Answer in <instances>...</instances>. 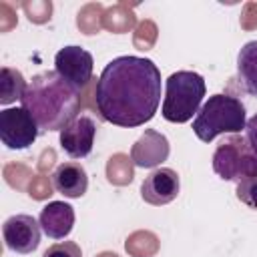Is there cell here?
I'll return each instance as SVG.
<instances>
[{
	"mask_svg": "<svg viewBox=\"0 0 257 257\" xmlns=\"http://www.w3.org/2000/svg\"><path fill=\"white\" fill-rule=\"evenodd\" d=\"M100 116L116 126L149 122L161 102V70L151 58L118 56L110 60L94 86Z\"/></svg>",
	"mask_w": 257,
	"mask_h": 257,
	"instance_id": "cell-1",
	"label": "cell"
},
{
	"mask_svg": "<svg viewBox=\"0 0 257 257\" xmlns=\"http://www.w3.org/2000/svg\"><path fill=\"white\" fill-rule=\"evenodd\" d=\"M80 102V92L52 70L32 76L22 96V106L42 131H62L68 126L78 116Z\"/></svg>",
	"mask_w": 257,
	"mask_h": 257,
	"instance_id": "cell-2",
	"label": "cell"
},
{
	"mask_svg": "<svg viewBox=\"0 0 257 257\" xmlns=\"http://www.w3.org/2000/svg\"><path fill=\"white\" fill-rule=\"evenodd\" d=\"M247 126L245 106L237 96L231 94H213L199 108L193 131L203 143H211L223 133H241Z\"/></svg>",
	"mask_w": 257,
	"mask_h": 257,
	"instance_id": "cell-3",
	"label": "cell"
},
{
	"mask_svg": "<svg viewBox=\"0 0 257 257\" xmlns=\"http://www.w3.org/2000/svg\"><path fill=\"white\" fill-rule=\"evenodd\" d=\"M205 96V80L193 70H177L167 78L163 116L169 122H187L199 112Z\"/></svg>",
	"mask_w": 257,
	"mask_h": 257,
	"instance_id": "cell-4",
	"label": "cell"
},
{
	"mask_svg": "<svg viewBox=\"0 0 257 257\" xmlns=\"http://www.w3.org/2000/svg\"><path fill=\"white\" fill-rule=\"evenodd\" d=\"M213 169L223 181H243L257 173V157L247 137L231 135L217 145L213 153Z\"/></svg>",
	"mask_w": 257,
	"mask_h": 257,
	"instance_id": "cell-5",
	"label": "cell"
},
{
	"mask_svg": "<svg viewBox=\"0 0 257 257\" xmlns=\"http://www.w3.org/2000/svg\"><path fill=\"white\" fill-rule=\"evenodd\" d=\"M54 72L82 92L92 80V54L80 46H64L54 56Z\"/></svg>",
	"mask_w": 257,
	"mask_h": 257,
	"instance_id": "cell-6",
	"label": "cell"
},
{
	"mask_svg": "<svg viewBox=\"0 0 257 257\" xmlns=\"http://www.w3.org/2000/svg\"><path fill=\"white\" fill-rule=\"evenodd\" d=\"M36 137L38 124L24 106L0 110V139L8 149H26Z\"/></svg>",
	"mask_w": 257,
	"mask_h": 257,
	"instance_id": "cell-7",
	"label": "cell"
},
{
	"mask_svg": "<svg viewBox=\"0 0 257 257\" xmlns=\"http://www.w3.org/2000/svg\"><path fill=\"white\" fill-rule=\"evenodd\" d=\"M4 243L14 253H32L40 243V223L30 215H12L2 225Z\"/></svg>",
	"mask_w": 257,
	"mask_h": 257,
	"instance_id": "cell-8",
	"label": "cell"
},
{
	"mask_svg": "<svg viewBox=\"0 0 257 257\" xmlns=\"http://www.w3.org/2000/svg\"><path fill=\"white\" fill-rule=\"evenodd\" d=\"M179 191H181L179 175L167 167L149 173V177L141 185V197L149 205H167L177 199Z\"/></svg>",
	"mask_w": 257,
	"mask_h": 257,
	"instance_id": "cell-9",
	"label": "cell"
},
{
	"mask_svg": "<svg viewBox=\"0 0 257 257\" xmlns=\"http://www.w3.org/2000/svg\"><path fill=\"white\" fill-rule=\"evenodd\" d=\"M94 135H96L94 120L88 114H80L60 131V145L68 157L84 159L92 151Z\"/></svg>",
	"mask_w": 257,
	"mask_h": 257,
	"instance_id": "cell-10",
	"label": "cell"
},
{
	"mask_svg": "<svg viewBox=\"0 0 257 257\" xmlns=\"http://www.w3.org/2000/svg\"><path fill=\"white\" fill-rule=\"evenodd\" d=\"M167 157H169V141L165 135L153 128H147L145 135L131 149L133 163L143 169H153L163 161H167Z\"/></svg>",
	"mask_w": 257,
	"mask_h": 257,
	"instance_id": "cell-11",
	"label": "cell"
},
{
	"mask_svg": "<svg viewBox=\"0 0 257 257\" xmlns=\"http://www.w3.org/2000/svg\"><path fill=\"white\" fill-rule=\"evenodd\" d=\"M42 231L52 239H64L74 225V209L64 201H52L40 211Z\"/></svg>",
	"mask_w": 257,
	"mask_h": 257,
	"instance_id": "cell-12",
	"label": "cell"
},
{
	"mask_svg": "<svg viewBox=\"0 0 257 257\" xmlns=\"http://www.w3.org/2000/svg\"><path fill=\"white\" fill-rule=\"evenodd\" d=\"M52 185L60 195L68 199H78L88 189V177L82 165L70 161V163H62L56 167L52 175Z\"/></svg>",
	"mask_w": 257,
	"mask_h": 257,
	"instance_id": "cell-13",
	"label": "cell"
},
{
	"mask_svg": "<svg viewBox=\"0 0 257 257\" xmlns=\"http://www.w3.org/2000/svg\"><path fill=\"white\" fill-rule=\"evenodd\" d=\"M237 80L243 90L257 98V40L247 42L237 56Z\"/></svg>",
	"mask_w": 257,
	"mask_h": 257,
	"instance_id": "cell-14",
	"label": "cell"
},
{
	"mask_svg": "<svg viewBox=\"0 0 257 257\" xmlns=\"http://www.w3.org/2000/svg\"><path fill=\"white\" fill-rule=\"evenodd\" d=\"M28 84L20 70L2 66L0 70V104H10L14 100H22Z\"/></svg>",
	"mask_w": 257,
	"mask_h": 257,
	"instance_id": "cell-15",
	"label": "cell"
},
{
	"mask_svg": "<svg viewBox=\"0 0 257 257\" xmlns=\"http://www.w3.org/2000/svg\"><path fill=\"white\" fill-rule=\"evenodd\" d=\"M137 18H135V12L126 8V4H116V6H110L104 10L102 14V26L110 32H128L133 26H135Z\"/></svg>",
	"mask_w": 257,
	"mask_h": 257,
	"instance_id": "cell-16",
	"label": "cell"
},
{
	"mask_svg": "<svg viewBox=\"0 0 257 257\" xmlns=\"http://www.w3.org/2000/svg\"><path fill=\"white\" fill-rule=\"evenodd\" d=\"M135 177L133 171V159H128L122 153H116L106 163V179L112 185H128Z\"/></svg>",
	"mask_w": 257,
	"mask_h": 257,
	"instance_id": "cell-17",
	"label": "cell"
},
{
	"mask_svg": "<svg viewBox=\"0 0 257 257\" xmlns=\"http://www.w3.org/2000/svg\"><path fill=\"white\" fill-rule=\"evenodd\" d=\"M124 247L135 257H151V255L157 253L159 241L151 231H137L126 239Z\"/></svg>",
	"mask_w": 257,
	"mask_h": 257,
	"instance_id": "cell-18",
	"label": "cell"
},
{
	"mask_svg": "<svg viewBox=\"0 0 257 257\" xmlns=\"http://www.w3.org/2000/svg\"><path fill=\"white\" fill-rule=\"evenodd\" d=\"M102 14H104V8L100 4H96V2L86 4L80 8V12L76 16V24L84 34H96L102 26Z\"/></svg>",
	"mask_w": 257,
	"mask_h": 257,
	"instance_id": "cell-19",
	"label": "cell"
},
{
	"mask_svg": "<svg viewBox=\"0 0 257 257\" xmlns=\"http://www.w3.org/2000/svg\"><path fill=\"white\" fill-rule=\"evenodd\" d=\"M32 171L22 163H6L4 165V181L16 191H28L32 181Z\"/></svg>",
	"mask_w": 257,
	"mask_h": 257,
	"instance_id": "cell-20",
	"label": "cell"
},
{
	"mask_svg": "<svg viewBox=\"0 0 257 257\" xmlns=\"http://www.w3.org/2000/svg\"><path fill=\"white\" fill-rule=\"evenodd\" d=\"M22 10L26 12L28 20L30 22H36V24H42L46 20H50V14H52V2L50 0H26L22 2Z\"/></svg>",
	"mask_w": 257,
	"mask_h": 257,
	"instance_id": "cell-21",
	"label": "cell"
},
{
	"mask_svg": "<svg viewBox=\"0 0 257 257\" xmlns=\"http://www.w3.org/2000/svg\"><path fill=\"white\" fill-rule=\"evenodd\" d=\"M237 199L249 209H257V173L237 183Z\"/></svg>",
	"mask_w": 257,
	"mask_h": 257,
	"instance_id": "cell-22",
	"label": "cell"
},
{
	"mask_svg": "<svg viewBox=\"0 0 257 257\" xmlns=\"http://www.w3.org/2000/svg\"><path fill=\"white\" fill-rule=\"evenodd\" d=\"M157 40V26L153 20H143L139 26H137V32H135V46L139 50H149Z\"/></svg>",
	"mask_w": 257,
	"mask_h": 257,
	"instance_id": "cell-23",
	"label": "cell"
},
{
	"mask_svg": "<svg viewBox=\"0 0 257 257\" xmlns=\"http://www.w3.org/2000/svg\"><path fill=\"white\" fill-rule=\"evenodd\" d=\"M52 189H54V185L46 175H34L28 185V195L36 201H42L52 195Z\"/></svg>",
	"mask_w": 257,
	"mask_h": 257,
	"instance_id": "cell-24",
	"label": "cell"
},
{
	"mask_svg": "<svg viewBox=\"0 0 257 257\" xmlns=\"http://www.w3.org/2000/svg\"><path fill=\"white\" fill-rule=\"evenodd\" d=\"M42 257H82V251L74 241H60L50 245Z\"/></svg>",
	"mask_w": 257,
	"mask_h": 257,
	"instance_id": "cell-25",
	"label": "cell"
},
{
	"mask_svg": "<svg viewBox=\"0 0 257 257\" xmlns=\"http://www.w3.org/2000/svg\"><path fill=\"white\" fill-rule=\"evenodd\" d=\"M16 22H18V18H16V12L12 10V6L6 2H0V30L8 32L12 26H16Z\"/></svg>",
	"mask_w": 257,
	"mask_h": 257,
	"instance_id": "cell-26",
	"label": "cell"
},
{
	"mask_svg": "<svg viewBox=\"0 0 257 257\" xmlns=\"http://www.w3.org/2000/svg\"><path fill=\"white\" fill-rule=\"evenodd\" d=\"M241 26L243 28H257V4L255 2H249L245 4V10H243V16H241Z\"/></svg>",
	"mask_w": 257,
	"mask_h": 257,
	"instance_id": "cell-27",
	"label": "cell"
},
{
	"mask_svg": "<svg viewBox=\"0 0 257 257\" xmlns=\"http://www.w3.org/2000/svg\"><path fill=\"white\" fill-rule=\"evenodd\" d=\"M247 141H249V147L253 151V155L257 157V114H253L249 120H247Z\"/></svg>",
	"mask_w": 257,
	"mask_h": 257,
	"instance_id": "cell-28",
	"label": "cell"
},
{
	"mask_svg": "<svg viewBox=\"0 0 257 257\" xmlns=\"http://www.w3.org/2000/svg\"><path fill=\"white\" fill-rule=\"evenodd\" d=\"M54 165V151H44V155H42V159H40V163H38V169L44 173L46 169H50Z\"/></svg>",
	"mask_w": 257,
	"mask_h": 257,
	"instance_id": "cell-29",
	"label": "cell"
},
{
	"mask_svg": "<svg viewBox=\"0 0 257 257\" xmlns=\"http://www.w3.org/2000/svg\"><path fill=\"white\" fill-rule=\"evenodd\" d=\"M96 257H118L116 253H100V255H96Z\"/></svg>",
	"mask_w": 257,
	"mask_h": 257,
	"instance_id": "cell-30",
	"label": "cell"
}]
</instances>
